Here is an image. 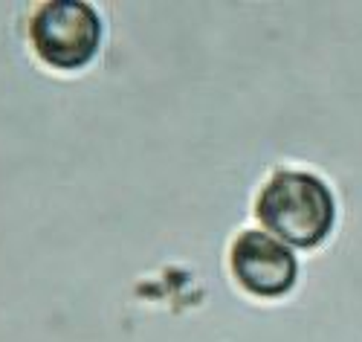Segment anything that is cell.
Masks as SVG:
<instances>
[{
  "label": "cell",
  "instance_id": "6da1fadb",
  "mask_svg": "<svg viewBox=\"0 0 362 342\" xmlns=\"http://www.w3.org/2000/svg\"><path fill=\"white\" fill-rule=\"evenodd\" d=\"M255 215L261 227L287 246L313 250L337 221L327 183L308 171H276L258 195Z\"/></svg>",
  "mask_w": 362,
  "mask_h": 342
},
{
  "label": "cell",
  "instance_id": "7a4b0ae2",
  "mask_svg": "<svg viewBox=\"0 0 362 342\" xmlns=\"http://www.w3.org/2000/svg\"><path fill=\"white\" fill-rule=\"evenodd\" d=\"M29 41L38 58L55 70H78L102 44V21L81 0H47L29 21Z\"/></svg>",
  "mask_w": 362,
  "mask_h": 342
},
{
  "label": "cell",
  "instance_id": "3957f363",
  "mask_svg": "<svg viewBox=\"0 0 362 342\" xmlns=\"http://www.w3.org/2000/svg\"><path fill=\"white\" fill-rule=\"evenodd\" d=\"M229 264L235 282L261 299H279L290 293L298 278V261L293 250L261 229L240 232L235 238Z\"/></svg>",
  "mask_w": 362,
  "mask_h": 342
}]
</instances>
